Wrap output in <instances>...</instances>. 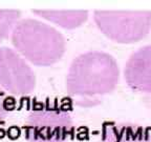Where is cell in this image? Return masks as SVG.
<instances>
[{"instance_id": "6da1fadb", "label": "cell", "mask_w": 151, "mask_h": 142, "mask_svg": "<svg viewBox=\"0 0 151 142\" xmlns=\"http://www.w3.org/2000/svg\"><path fill=\"white\" fill-rule=\"evenodd\" d=\"M120 70L111 55L100 51L83 53L73 59L66 76V92L76 104L94 106L114 91Z\"/></svg>"}, {"instance_id": "7a4b0ae2", "label": "cell", "mask_w": 151, "mask_h": 142, "mask_svg": "<svg viewBox=\"0 0 151 142\" xmlns=\"http://www.w3.org/2000/svg\"><path fill=\"white\" fill-rule=\"evenodd\" d=\"M11 34L16 52L37 66L52 65L65 53L63 35L50 24L36 19L19 20Z\"/></svg>"}, {"instance_id": "3957f363", "label": "cell", "mask_w": 151, "mask_h": 142, "mask_svg": "<svg viewBox=\"0 0 151 142\" xmlns=\"http://www.w3.org/2000/svg\"><path fill=\"white\" fill-rule=\"evenodd\" d=\"M73 130L70 113L52 103H42L34 107L24 125V135L28 142H66Z\"/></svg>"}, {"instance_id": "277c9868", "label": "cell", "mask_w": 151, "mask_h": 142, "mask_svg": "<svg viewBox=\"0 0 151 142\" xmlns=\"http://www.w3.org/2000/svg\"><path fill=\"white\" fill-rule=\"evenodd\" d=\"M93 19L107 38L123 44L139 42L151 31V11L97 9Z\"/></svg>"}, {"instance_id": "5b68a950", "label": "cell", "mask_w": 151, "mask_h": 142, "mask_svg": "<svg viewBox=\"0 0 151 142\" xmlns=\"http://www.w3.org/2000/svg\"><path fill=\"white\" fill-rule=\"evenodd\" d=\"M0 88L14 96H27L35 91L36 76L16 51L0 47Z\"/></svg>"}, {"instance_id": "8992f818", "label": "cell", "mask_w": 151, "mask_h": 142, "mask_svg": "<svg viewBox=\"0 0 151 142\" xmlns=\"http://www.w3.org/2000/svg\"><path fill=\"white\" fill-rule=\"evenodd\" d=\"M124 78L131 90L151 94V44L141 47L129 57Z\"/></svg>"}, {"instance_id": "52a82bcc", "label": "cell", "mask_w": 151, "mask_h": 142, "mask_svg": "<svg viewBox=\"0 0 151 142\" xmlns=\"http://www.w3.org/2000/svg\"><path fill=\"white\" fill-rule=\"evenodd\" d=\"M101 142H151V132L133 124H110L104 128Z\"/></svg>"}, {"instance_id": "ba28073f", "label": "cell", "mask_w": 151, "mask_h": 142, "mask_svg": "<svg viewBox=\"0 0 151 142\" xmlns=\"http://www.w3.org/2000/svg\"><path fill=\"white\" fill-rule=\"evenodd\" d=\"M33 12L41 18L66 30H73L83 25L88 18V12L84 9H34Z\"/></svg>"}, {"instance_id": "9c48e42d", "label": "cell", "mask_w": 151, "mask_h": 142, "mask_svg": "<svg viewBox=\"0 0 151 142\" xmlns=\"http://www.w3.org/2000/svg\"><path fill=\"white\" fill-rule=\"evenodd\" d=\"M20 16L21 13L17 9H0V42L12 33Z\"/></svg>"}, {"instance_id": "30bf717a", "label": "cell", "mask_w": 151, "mask_h": 142, "mask_svg": "<svg viewBox=\"0 0 151 142\" xmlns=\"http://www.w3.org/2000/svg\"><path fill=\"white\" fill-rule=\"evenodd\" d=\"M13 109V105L11 99L7 97L5 92L0 88V122L4 121Z\"/></svg>"}]
</instances>
